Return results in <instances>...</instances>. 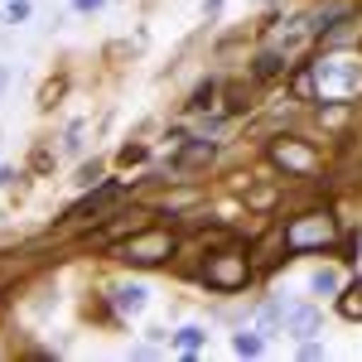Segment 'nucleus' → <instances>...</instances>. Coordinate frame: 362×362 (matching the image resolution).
Returning a JSON list of instances; mask_svg holds the SVG:
<instances>
[{
	"mask_svg": "<svg viewBox=\"0 0 362 362\" xmlns=\"http://www.w3.org/2000/svg\"><path fill=\"white\" fill-rule=\"evenodd\" d=\"M280 242H285V251H329L338 242V218L329 208H309V213L285 223Z\"/></svg>",
	"mask_w": 362,
	"mask_h": 362,
	"instance_id": "nucleus-1",
	"label": "nucleus"
},
{
	"mask_svg": "<svg viewBox=\"0 0 362 362\" xmlns=\"http://www.w3.org/2000/svg\"><path fill=\"white\" fill-rule=\"evenodd\" d=\"M314 92L319 97H358L362 92V58H353V54H324L314 68Z\"/></svg>",
	"mask_w": 362,
	"mask_h": 362,
	"instance_id": "nucleus-2",
	"label": "nucleus"
},
{
	"mask_svg": "<svg viewBox=\"0 0 362 362\" xmlns=\"http://www.w3.org/2000/svg\"><path fill=\"white\" fill-rule=\"evenodd\" d=\"M174 247H179L174 232H165V227H140L126 242H116V256L131 261V266H160V261L174 256Z\"/></svg>",
	"mask_w": 362,
	"mask_h": 362,
	"instance_id": "nucleus-3",
	"label": "nucleus"
},
{
	"mask_svg": "<svg viewBox=\"0 0 362 362\" xmlns=\"http://www.w3.org/2000/svg\"><path fill=\"white\" fill-rule=\"evenodd\" d=\"M203 280L213 285V290H242L251 280V261L242 247H223L218 256H208V266H203Z\"/></svg>",
	"mask_w": 362,
	"mask_h": 362,
	"instance_id": "nucleus-4",
	"label": "nucleus"
},
{
	"mask_svg": "<svg viewBox=\"0 0 362 362\" xmlns=\"http://www.w3.org/2000/svg\"><path fill=\"white\" fill-rule=\"evenodd\" d=\"M271 160H276L285 174H300V179L319 174V155L309 150L305 140H276V145H271Z\"/></svg>",
	"mask_w": 362,
	"mask_h": 362,
	"instance_id": "nucleus-5",
	"label": "nucleus"
},
{
	"mask_svg": "<svg viewBox=\"0 0 362 362\" xmlns=\"http://www.w3.org/2000/svg\"><path fill=\"white\" fill-rule=\"evenodd\" d=\"M116 198H121V184H102V189H92L87 198H78V203L68 208V223H97V213L112 208Z\"/></svg>",
	"mask_w": 362,
	"mask_h": 362,
	"instance_id": "nucleus-6",
	"label": "nucleus"
},
{
	"mask_svg": "<svg viewBox=\"0 0 362 362\" xmlns=\"http://www.w3.org/2000/svg\"><path fill=\"white\" fill-rule=\"evenodd\" d=\"M353 39H362V15H338V25L324 29V49H348Z\"/></svg>",
	"mask_w": 362,
	"mask_h": 362,
	"instance_id": "nucleus-7",
	"label": "nucleus"
},
{
	"mask_svg": "<svg viewBox=\"0 0 362 362\" xmlns=\"http://www.w3.org/2000/svg\"><path fill=\"white\" fill-rule=\"evenodd\" d=\"M140 227H150L145 223V213H116V223H107V227H97V242H126L131 232H140Z\"/></svg>",
	"mask_w": 362,
	"mask_h": 362,
	"instance_id": "nucleus-8",
	"label": "nucleus"
},
{
	"mask_svg": "<svg viewBox=\"0 0 362 362\" xmlns=\"http://www.w3.org/2000/svg\"><path fill=\"white\" fill-rule=\"evenodd\" d=\"M213 160V140H194V145H184L179 155H174V169H198Z\"/></svg>",
	"mask_w": 362,
	"mask_h": 362,
	"instance_id": "nucleus-9",
	"label": "nucleus"
},
{
	"mask_svg": "<svg viewBox=\"0 0 362 362\" xmlns=\"http://www.w3.org/2000/svg\"><path fill=\"white\" fill-rule=\"evenodd\" d=\"M285 58H290V54H280V49H266V54L256 58V78H280V73L290 68Z\"/></svg>",
	"mask_w": 362,
	"mask_h": 362,
	"instance_id": "nucleus-10",
	"label": "nucleus"
},
{
	"mask_svg": "<svg viewBox=\"0 0 362 362\" xmlns=\"http://www.w3.org/2000/svg\"><path fill=\"white\" fill-rule=\"evenodd\" d=\"M112 295H116V309H121V314H136V309H145V290H140V285H116Z\"/></svg>",
	"mask_w": 362,
	"mask_h": 362,
	"instance_id": "nucleus-11",
	"label": "nucleus"
},
{
	"mask_svg": "<svg viewBox=\"0 0 362 362\" xmlns=\"http://www.w3.org/2000/svg\"><path fill=\"white\" fill-rule=\"evenodd\" d=\"M285 324H290L300 338H309L314 329H319V314H314V309H285Z\"/></svg>",
	"mask_w": 362,
	"mask_h": 362,
	"instance_id": "nucleus-12",
	"label": "nucleus"
},
{
	"mask_svg": "<svg viewBox=\"0 0 362 362\" xmlns=\"http://www.w3.org/2000/svg\"><path fill=\"white\" fill-rule=\"evenodd\" d=\"M338 314H343V319H362V280L338 295Z\"/></svg>",
	"mask_w": 362,
	"mask_h": 362,
	"instance_id": "nucleus-13",
	"label": "nucleus"
},
{
	"mask_svg": "<svg viewBox=\"0 0 362 362\" xmlns=\"http://www.w3.org/2000/svg\"><path fill=\"white\" fill-rule=\"evenodd\" d=\"M314 295H338V271H314Z\"/></svg>",
	"mask_w": 362,
	"mask_h": 362,
	"instance_id": "nucleus-14",
	"label": "nucleus"
},
{
	"mask_svg": "<svg viewBox=\"0 0 362 362\" xmlns=\"http://www.w3.org/2000/svg\"><path fill=\"white\" fill-rule=\"evenodd\" d=\"M232 348H237L242 358H256V353H261V338H256V334H237V338H232Z\"/></svg>",
	"mask_w": 362,
	"mask_h": 362,
	"instance_id": "nucleus-15",
	"label": "nucleus"
},
{
	"mask_svg": "<svg viewBox=\"0 0 362 362\" xmlns=\"http://www.w3.org/2000/svg\"><path fill=\"white\" fill-rule=\"evenodd\" d=\"M179 348H184V353H198V348H203V329H194V324L179 329Z\"/></svg>",
	"mask_w": 362,
	"mask_h": 362,
	"instance_id": "nucleus-16",
	"label": "nucleus"
},
{
	"mask_svg": "<svg viewBox=\"0 0 362 362\" xmlns=\"http://www.w3.org/2000/svg\"><path fill=\"white\" fill-rule=\"evenodd\" d=\"M213 97H218V87H213V83H208V87H198L194 107H198V112H208V107H213Z\"/></svg>",
	"mask_w": 362,
	"mask_h": 362,
	"instance_id": "nucleus-17",
	"label": "nucleus"
},
{
	"mask_svg": "<svg viewBox=\"0 0 362 362\" xmlns=\"http://www.w3.org/2000/svg\"><path fill=\"white\" fill-rule=\"evenodd\" d=\"M78 145H83V121H73V126H68V140H63V150H68V155H73V150H78Z\"/></svg>",
	"mask_w": 362,
	"mask_h": 362,
	"instance_id": "nucleus-18",
	"label": "nucleus"
},
{
	"mask_svg": "<svg viewBox=\"0 0 362 362\" xmlns=\"http://www.w3.org/2000/svg\"><path fill=\"white\" fill-rule=\"evenodd\" d=\"M5 20H10V25H15V20H29V5H25V0H15V5L5 10Z\"/></svg>",
	"mask_w": 362,
	"mask_h": 362,
	"instance_id": "nucleus-19",
	"label": "nucleus"
},
{
	"mask_svg": "<svg viewBox=\"0 0 362 362\" xmlns=\"http://www.w3.org/2000/svg\"><path fill=\"white\" fill-rule=\"evenodd\" d=\"M136 160H145V150H140V145H126V150H121V165H136Z\"/></svg>",
	"mask_w": 362,
	"mask_h": 362,
	"instance_id": "nucleus-20",
	"label": "nucleus"
},
{
	"mask_svg": "<svg viewBox=\"0 0 362 362\" xmlns=\"http://www.w3.org/2000/svg\"><path fill=\"white\" fill-rule=\"evenodd\" d=\"M5 184H15V169H5V165H0V189H5Z\"/></svg>",
	"mask_w": 362,
	"mask_h": 362,
	"instance_id": "nucleus-21",
	"label": "nucleus"
},
{
	"mask_svg": "<svg viewBox=\"0 0 362 362\" xmlns=\"http://www.w3.org/2000/svg\"><path fill=\"white\" fill-rule=\"evenodd\" d=\"M107 0H78V10H102Z\"/></svg>",
	"mask_w": 362,
	"mask_h": 362,
	"instance_id": "nucleus-22",
	"label": "nucleus"
},
{
	"mask_svg": "<svg viewBox=\"0 0 362 362\" xmlns=\"http://www.w3.org/2000/svg\"><path fill=\"white\" fill-rule=\"evenodd\" d=\"M5 83H10V73H5V68H0V92H5Z\"/></svg>",
	"mask_w": 362,
	"mask_h": 362,
	"instance_id": "nucleus-23",
	"label": "nucleus"
}]
</instances>
